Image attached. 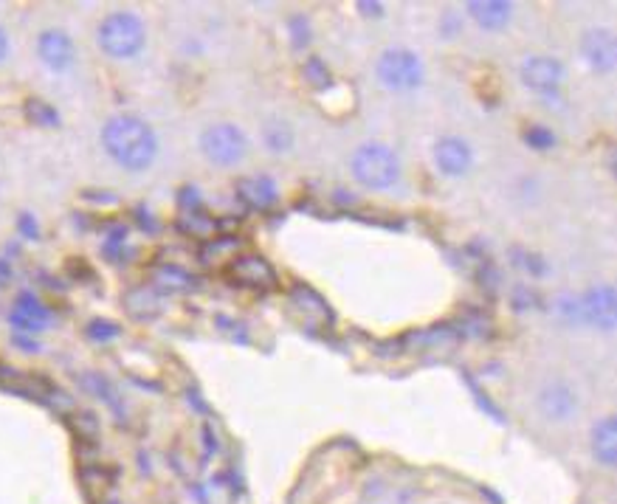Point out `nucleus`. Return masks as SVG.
<instances>
[{"label": "nucleus", "instance_id": "nucleus-9", "mask_svg": "<svg viewBox=\"0 0 617 504\" xmlns=\"http://www.w3.org/2000/svg\"><path fill=\"white\" fill-rule=\"evenodd\" d=\"M581 57L586 66L598 74H612L617 66V46H614V31L606 26H595L584 31L581 37Z\"/></svg>", "mask_w": 617, "mask_h": 504}, {"label": "nucleus", "instance_id": "nucleus-7", "mask_svg": "<svg viewBox=\"0 0 617 504\" xmlns=\"http://www.w3.org/2000/svg\"><path fill=\"white\" fill-rule=\"evenodd\" d=\"M536 406H539V411H541V417L547 420V423L564 426V423H572L576 414H578V394L569 384L552 381L539 392Z\"/></svg>", "mask_w": 617, "mask_h": 504}, {"label": "nucleus", "instance_id": "nucleus-20", "mask_svg": "<svg viewBox=\"0 0 617 504\" xmlns=\"http://www.w3.org/2000/svg\"><path fill=\"white\" fill-rule=\"evenodd\" d=\"M522 141L530 146V150L547 153V150L556 146V133H552L550 128H544V124H530V128L522 133Z\"/></svg>", "mask_w": 617, "mask_h": 504}, {"label": "nucleus", "instance_id": "nucleus-24", "mask_svg": "<svg viewBox=\"0 0 617 504\" xmlns=\"http://www.w3.org/2000/svg\"><path fill=\"white\" fill-rule=\"evenodd\" d=\"M85 332H88L91 341H99V344H108V341H116L121 335V327L111 319H94L88 327H85Z\"/></svg>", "mask_w": 617, "mask_h": 504}, {"label": "nucleus", "instance_id": "nucleus-12", "mask_svg": "<svg viewBox=\"0 0 617 504\" xmlns=\"http://www.w3.org/2000/svg\"><path fill=\"white\" fill-rule=\"evenodd\" d=\"M228 277L240 287H276V270L257 254H243L231 260Z\"/></svg>", "mask_w": 617, "mask_h": 504}, {"label": "nucleus", "instance_id": "nucleus-30", "mask_svg": "<svg viewBox=\"0 0 617 504\" xmlns=\"http://www.w3.org/2000/svg\"><path fill=\"white\" fill-rule=\"evenodd\" d=\"M6 57H9V34L4 26H0V62H4Z\"/></svg>", "mask_w": 617, "mask_h": 504}, {"label": "nucleus", "instance_id": "nucleus-29", "mask_svg": "<svg viewBox=\"0 0 617 504\" xmlns=\"http://www.w3.org/2000/svg\"><path fill=\"white\" fill-rule=\"evenodd\" d=\"M203 439H206V443H203V446H206V454H218V448H220V446H218V437L211 434L209 426H203Z\"/></svg>", "mask_w": 617, "mask_h": 504}, {"label": "nucleus", "instance_id": "nucleus-5", "mask_svg": "<svg viewBox=\"0 0 617 504\" xmlns=\"http://www.w3.org/2000/svg\"><path fill=\"white\" fill-rule=\"evenodd\" d=\"M201 153L215 166H237L248 155V138L237 124H211L201 133Z\"/></svg>", "mask_w": 617, "mask_h": 504}, {"label": "nucleus", "instance_id": "nucleus-27", "mask_svg": "<svg viewBox=\"0 0 617 504\" xmlns=\"http://www.w3.org/2000/svg\"><path fill=\"white\" fill-rule=\"evenodd\" d=\"M9 324L17 330V335H37V332H42V327L46 324H37V322H31V319H26V316H20V313H9Z\"/></svg>", "mask_w": 617, "mask_h": 504}, {"label": "nucleus", "instance_id": "nucleus-19", "mask_svg": "<svg viewBox=\"0 0 617 504\" xmlns=\"http://www.w3.org/2000/svg\"><path fill=\"white\" fill-rule=\"evenodd\" d=\"M263 138H265L268 150L276 153V155H280V153H291L293 150V141H296L293 138V130L288 128L285 121H271L268 128L263 130Z\"/></svg>", "mask_w": 617, "mask_h": 504}, {"label": "nucleus", "instance_id": "nucleus-4", "mask_svg": "<svg viewBox=\"0 0 617 504\" xmlns=\"http://www.w3.org/2000/svg\"><path fill=\"white\" fill-rule=\"evenodd\" d=\"M378 82L392 93H407L423 85L425 68L423 59L409 49H387L375 62Z\"/></svg>", "mask_w": 617, "mask_h": 504}, {"label": "nucleus", "instance_id": "nucleus-11", "mask_svg": "<svg viewBox=\"0 0 617 504\" xmlns=\"http://www.w3.org/2000/svg\"><path fill=\"white\" fill-rule=\"evenodd\" d=\"M434 164L445 178L468 175V170H471V164H474L471 144L460 136H443L434 144Z\"/></svg>", "mask_w": 617, "mask_h": 504}, {"label": "nucleus", "instance_id": "nucleus-15", "mask_svg": "<svg viewBox=\"0 0 617 504\" xmlns=\"http://www.w3.org/2000/svg\"><path fill=\"white\" fill-rule=\"evenodd\" d=\"M113 482H116V473L108 471L104 465H99V462H82L79 465V485L91 501H99V499L108 496Z\"/></svg>", "mask_w": 617, "mask_h": 504}, {"label": "nucleus", "instance_id": "nucleus-28", "mask_svg": "<svg viewBox=\"0 0 617 504\" xmlns=\"http://www.w3.org/2000/svg\"><path fill=\"white\" fill-rule=\"evenodd\" d=\"M20 231H23V234L31 237V240L40 237V225H37V220H34L31 215H23V217H20Z\"/></svg>", "mask_w": 617, "mask_h": 504}, {"label": "nucleus", "instance_id": "nucleus-8", "mask_svg": "<svg viewBox=\"0 0 617 504\" xmlns=\"http://www.w3.org/2000/svg\"><path fill=\"white\" fill-rule=\"evenodd\" d=\"M581 316L584 324L601 330V332H614L617 327V293L612 285H595L581 296Z\"/></svg>", "mask_w": 617, "mask_h": 504}, {"label": "nucleus", "instance_id": "nucleus-1", "mask_svg": "<svg viewBox=\"0 0 617 504\" xmlns=\"http://www.w3.org/2000/svg\"><path fill=\"white\" fill-rule=\"evenodd\" d=\"M102 146L127 172L150 170L158 158V136L144 119L133 113L111 116L102 128Z\"/></svg>", "mask_w": 617, "mask_h": 504}, {"label": "nucleus", "instance_id": "nucleus-22", "mask_svg": "<svg viewBox=\"0 0 617 504\" xmlns=\"http://www.w3.org/2000/svg\"><path fill=\"white\" fill-rule=\"evenodd\" d=\"M156 282H164V287L169 285V287H181V290H186V287H192L195 277H192V274H186V270H183L181 265H161V268L156 270Z\"/></svg>", "mask_w": 617, "mask_h": 504}, {"label": "nucleus", "instance_id": "nucleus-18", "mask_svg": "<svg viewBox=\"0 0 617 504\" xmlns=\"http://www.w3.org/2000/svg\"><path fill=\"white\" fill-rule=\"evenodd\" d=\"M14 313H20V316H26L37 324H46L51 319V310L42 305L37 299V293L31 290H23V293H17V299H14Z\"/></svg>", "mask_w": 617, "mask_h": 504}, {"label": "nucleus", "instance_id": "nucleus-10", "mask_svg": "<svg viewBox=\"0 0 617 504\" xmlns=\"http://www.w3.org/2000/svg\"><path fill=\"white\" fill-rule=\"evenodd\" d=\"M37 57L49 71H68L76 59L74 40L62 29H46L37 37Z\"/></svg>", "mask_w": 617, "mask_h": 504}, {"label": "nucleus", "instance_id": "nucleus-32", "mask_svg": "<svg viewBox=\"0 0 617 504\" xmlns=\"http://www.w3.org/2000/svg\"><path fill=\"white\" fill-rule=\"evenodd\" d=\"M358 9H361V12H372V17H380V14H384V6H380V4H358Z\"/></svg>", "mask_w": 617, "mask_h": 504}, {"label": "nucleus", "instance_id": "nucleus-31", "mask_svg": "<svg viewBox=\"0 0 617 504\" xmlns=\"http://www.w3.org/2000/svg\"><path fill=\"white\" fill-rule=\"evenodd\" d=\"M14 344H17V347H23V349H31V352H37V349H40V344H37V341L23 339V335H14Z\"/></svg>", "mask_w": 617, "mask_h": 504}, {"label": "nucleus", "instance_id": "nucleus-25", "mask_svg": "<svg viewBox=\"0 0 617 504\" xmlns=\"http://www.w3.org/2000/svg\"><path fill=\"white\" fill-rule=\"evenodd\" d=\"M302 76L310 82L313 88H327V85H330V68L325 66V59H318V57L305 59V66H302Z\"/></svg>", "mask_w": 617, "mask_h": 504}, {"label": "nucleus", "instance_id": "nucleus-6", "mask_svg": "<svg viewBox=\"0 0 617 504\" xmlns=\"http://www.w3.org/2000/svg\"><path fill=\"white\" fill-rule=\"evenodd\" d=\"M519 79H522V85L530 88L533 93L552 96L564 85V66H561V59H556V57L536 54V57H527L522 62Z\"/></svg>", "mask_w": 617, "mask_h": 504}, {"label": "nucleus", "instance_id": "nucleus-23", "mask_svg": "<svg viewBox=\"0 0 617 504\" xmlns=\"http://www.w3.org/2000/svg\"><path fill=\"white\" fill-rule=\"evenodd\" d=\"M556 305V313L567 322V324H584L581 316V296H572V293H561V296L552 302Z\"/></svg>", "mask_w": 617, "mask_h": 504}, {"label": "nucleus", "instance_id": "nucleus-14", "mask_svg": "<svg viewBox=\"0 0 617 504\" xmlns=\"http://www.w3.org/2000/svg\"><path fill=\"white\" fill-rule=\"evenodd\" d=\"M592 456L598 459V465L612 471L617 465V426L614 417H601L592 426Z\"/></svg>", "mask_w": 617, "mask_h": 504}, {"label": "nucleus", "instance_id": "nucleus-17", "mask_svg": "<svg viewBox=\"0 0 617 504\" xmlns=\"http://www.w3.org/2000/svg\"><path fill=\"white\" fill-rule=\"evenodd\" d=\"M23 116H26V121L31 124V128H40V130H57L59 124H62L59 111L54 108L51 102L40 99V96L26 99V104H23Z\"/></svg>", "mask_w": 617, "mask_h": 504}, {"label": "nucleus", "instance_id": "nucleus-21", "mask_svg": "<svg viewBox=\"0 0 617 504\" xmlns=\"http://www.w3.org/2000/svg\"><path fill=\"white\" fill-rule=\"evenodd\" d=\"M74 420H76V423H74V434H76L79 443L94 446L96 439H99V420H96V414L94 411H76Z\"/></svg>", "mask_w": 617, "mask_h": 504}, {"label": "nucleus", "instance_id": "nucleus-2", "mask_svg": "<svg viewBox=\"0 0 617 504\" xmlns=\"http://www.w3.org/2000/svg\"><path fill=\"white\" fill-rule=\"evenodd\" d=\"M350 175L358 186L372 189V192H384V189H392L400 181L403 166H400V158L389 144L367 141V144H361L353 150Z\"/></svg>", "mask_w": 617, "mask_h": 504}, {"label": "nucleus", "instance_id": "nucleus-16", "mask_svg": "<svg viewBox=\"0 0 617 504\" xmlns=\"http://www.w3.org/2000/svg\"><path fill=\"white\" fill-rule=\"evenodd\" d=\"M468 14H471L477 23L487 31H499L510 23V17H514V6L502 4V0H482V4H468L465 6Z\"/></svg>", "mask_w": 617, "mask_h": 504}, {"label": "nucleus", "instance_id": "nucleus-26", "mask_svg": "<svg viewBox=\"0 0 617 504\" xmlns=\"http://www.w3.org/2000/svg\"><path fill=\"white\" fill-rule=\"evenodd\" d=\"M237 237H218V240H211L209 245H206V251L201 254V260L206 262V265H211V262H218L220 257H228L231 251H237Z\"/></svg>", "mask_w": 617, "mask_h": 504}, {"label": "nucleus", "instance_id": "nucleus-3", "mask_svg": "<svg viewBox=\"0 0 617 504\" xmlns=\"http://www.w3.org/2000/svg\"><path fill=\"white\" fill-rule=\"evenodd\" d=\"M96 43L111 59H130L147 43L144 20L136 12H111L96 29Z\"/></svg>", "mask_w": 617, "mask_h": 504}, {"label": "nucleus", "instance_id": "nucleus-13", "mask_svg": "<svg viewBox=\"0 0 617 504\" xmlns=\"http://www.w3.org/2000/svg\"><path fill=\"white\" fill-rule=\"evenodd\" d=\"M237 192L251 208H257V212H268V208H273L276 200H280V189H276V183L268 175L240 178Z\"/></svg>", "mask_w": 617, "mask_h": 504}]
</instances>
